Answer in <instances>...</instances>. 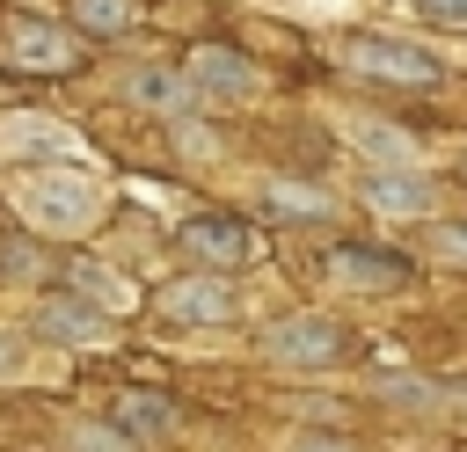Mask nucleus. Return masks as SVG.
Listing matches in <instances>:
<instances>
[{
    "label": "nucleus",
    "mask_w": 467,
    "mask_h": 452,
    "mask_svg": "<svg viewBox=\"0 0 467 452\" xmlns=\"http://www.w3.org/2000/svg\"><path fill=\"white\" fill-rule=\"evenodd\" d=\"M73 299H88L95 313H124L131 306V277L109 262H73Z\"/></svg>",
    "instance_id": "nucleus-14"
},
{
    "label": "nucleus",
    "mask_w": 467,
    "mask_h": 452,
    "mask_svg": "<svg viewBox=\"0 0 467 452\" xmlns=\"http://www.w3.org/2000/svg\"><path fill=\"white\" fill-rule=\"evenodd\" d=\"M460 408H467V386H460Z\"/></svg>",
    "instance_id": "nucleus-24"
},
{
    "label": "nucleus",
    "mask_w": 467,
    "mask_h": 452,
    "mask_svg": "<svg viewBox=\"0 0 467 452\" xmlns=\"http://www.w3.org/2000/svg\"><path fill=\"white\" fill-rule=\"evenodd\" d=\"M343 146H358L372 168H416L423 153H416V139L409 131H394L387 117H343Z\"/></svg>",
    "instance_id": "nucleus-12"
},
{
    "label": "nucleus",
    "mask_w": 467,
    "mask_h": 452,
    "mask_svg": "<svg viewBox=\"0 0 467 452\" xmlns=\"http://www.w3.org/2000/svg\"><path fill=\"white\" fill-rule=\"evenodd\" d=\"M124 102H131V109H153V117H168V124L197 109V95H190L182 66H161V58H146V66H131V73H124Z\"/></svg>",
    "instance_id": "nucleus-10"
},
{
    "label": "nucleus",
    "mask_w": 467,
    "mask_h": 452,
    "mask_svg": "<svg viewBox=\"0 0 467 452\" xmlns=\"http://www.w3.org/2000/svg\"><path fill=\"white\" fill-rule=\"evenodd\" d=\"M336 58L358 66V73H372V80H401V87H431L438 80V51H423L409 36H387V29H350L336 44Z\"/></svg>",
    "instance_id": "nucleus-3"
},
{
    "label": "nucleus",
    "mask_w": 467,
    "mask_h": 452,
    "mask_svg": "<svg viewBox=\"0 0 467 452\" xmlns=\"http://www.w3.org/2000/svg\"><path fill=\"white\" fill-rule=\"evenodd\" d=\"M29 328H36L44 343H58V350H109V343H117V321L95 313V306L73 299V292H66V299H44Z\"/></svg>",
    "instance_id": "nucleus-8"
},
{
    "label": "nucleus",
    "mask_w": 467,
    "mask_h": 452,
    "mask_svg": "<svg viewBox=\"0 0 467 452\" xmlns=\"http://www.w3.org/2000/svg\"><path fill=\"white\" fill-rule=\"evenodd\" d=\"M423 248H431L438 262H467V219H431Z\"/></svg>",
    "instance_id": "nucleus-19"
},
{
    "label": "nucleus",
    "mask_w": 467,
    "mask_h": 452,
    "mask_svg": "<svg viewBox=\"0 0 467 452\" xmlns=\"http://www.w3.org/2000/svg\"><path fill=\"white\" fill-rule=\"evenodd\" d=\"M182 248H190V262L197 270H212V277H234L241 262H255V226H241V219H226V211H204V219H182V233H175Z\"/></svg>",
    "instance_id": "nucleus-6"
},
{
    "label": "nucleus",
    "mask_w": 467,
    "mask_h": 452,
    "mask_svg": "<svg viewBox=\"0 0 467 452\" xmlns=\"http://www.w3.org/2000/svg\"><path fill=\"white\" fill-rule=\"evenodd\" d=\"M182 80H190L197 102H219V109H234V102H248V95L263 87V73H255L241 51H226V44H197L190 66H182Z\"/></svg>",
    "instance_id": "nucleus-7"
},
{
    "label": "nucleus",
    "mask_w": 467,
    "mask_h": 452,
    "mask_svg": "<svg viewBox=\"0 0 467 452\" xmlns=\"http://www.w3.org/2000/svg\"><path fill=\"white\" fill-rule=\"evenodd\" d=\"M73 452H124V437L102 430V423H80V430H73Z\"/></svg>",
    "instance_id": "nucleus-21"
},
{
    "label": "nucleus",
    "mask_w": 467,
    "mask_h": 452,
    "mask_svg": "<svg viewBox=\"0 0 467 452\" xmlns=\"http://www.w3.org/2000/svg\"><path fill=\"white\" fill-rule=\"evenodd\" d=\"M161 313L182 321V328H234L241 321V284L234 277H212V270L168 277L161 284Z\"/></svg>",
    "instance_id": "nucleus-4"
},
{
    "label": "nucleus",
    "mask_w": 467,
    "mask_h": 452,
    "mask_svg": "<svg viewBox=\"0 0 467 452\" xmlns=\"http://www.w3.org/2000/svg\"><path fill=\"white\" fill-rule=\"evenodd\" d=\"M277 452H358V445L350 437H328V430H292Z\"/></svg>",
    "instance_id": "nucleus-20"
},
{
    "label": "nucleus",
    "mask_w": 467,
    "mask_h": 452,
    "mask_svg": "<svg viewBox=\"0 0 467 452\" xmlns=\"http://www.w3.org/2000/svg\"><path fill=\"white\" fill-rule=\"evenodd\" d=\"M15 211H22V226H36V233H51V241H73V233H88L95 219H102V182L73 160V168H29L22 182H15Z\"/></svg>",
    "instance_id": "nucleus-1"
},
{
    "label": "nucleus",
    "mask_w": 467,
    "mask_h": 452,
    "mask_svg": "<svg viewBox=\"0 0 467 452\" xmlns=\"http://www.w3.org/2000/svg\"><path fill=\"white\" fill-rule=\"evenodd\" d=\"M15 372H22V335L0 328V379H15Z\"/></svg>",
    "instance_id": "nucleus-23"
},
{
    "label": "nucleus",
    "mask_w": 467,
    "mask_h": 452,
    "mask_svg": "<svg viewBox=\"0 0 467 452\" xmlns=\"http://www.w3.org/2000/svg\"><path fill=\"white\" fill-rule=\"evenodd\" d=\"M328 277H336V284H394L401 270H394V262H379V255H358V248H336V255H328Z\"/></svg>",
    "instance_id": "nucleus-17"
},
{
    "label": "nucleus",
    "mask_w": 467,
    "mask_h": 452,
    "mask_svg": "<svg viewBox=\"0 0 467 452\" xmlns=\"http://www.w3.org/2000/svg\"><path fill=\"white\" fill-rule=\"evenodd\" d=\"M7 58H15L22 73H73V66H80V44H73L58 22L15 15V22H7Z\"/></svg>",
    "instance_id": "nucleus-9"
},
{
    "label": "nucleus",
    "mask_w": 467,
    "mask_h": 452,
    "mask_svg": "<svg viewBox=\"0 0 467 452\" xmlns=\"http://www.w3.org/2000/svg\"><path fill=\"white\" fill-rule=\"evenodd\" d=\"M263 204H270L277 219H336V197L314 190V182H299V175H270V182H263Z\"/></svg>",
    "instance_id": "nucleus-13"
},
{
    "label": "nucleus",
    "mask_w": 467,
    "mask_h": 452,
    "mask_svg": "<svg viewBox=\"0 0 467 452\" xmlns=\"http://www.w3.org/2000/svg\"><path fill=\"white\" fill-rule=\"evenodd\" d=\"M379 401H394V408H416V416H438V408H445V394H438L431 379H379Z\"/></svg>",
    "instance_id": "nucleus-18"
},
{
    "label": "nucleus",
    "mask_w": 467,
    "mask_h": 452,
    "mask_svg": "<svg viewBox=\"0 0 467 452\" xmlns=\"http://www.w3.org/2000/svg\"><path fill=\"white\" fill-rule=\"evenodd\" d=\"M358 204L379 219H438V182L423 168H365L358 175Z\"/></svg>",
    "instance_id": "nucleus-5"
},
{
    "label": "nucleus",
    "mask_w": 467,
    "mask_h": 452,
    "mask_svg": "<svg viewBox=\"0 0 467 452\" xmlns=\"http://www.w3.org/2000/svg\"><path fill=\"white\" fill-rule=\"evenodd\" d=\"M109 430H117L124 445H161V437H175V401L124 386V394L109 401Z\"/></svg>",
    "instance_id": "nucleus-11"
},
{
    "label": "nucleus",
    "mask_w": 467,
    "mask_h": 452,
    "mask_svg": "<svg viewBox=\"0 0 467 452\" xmlns=\"http://www.w3.org/2000/svg\"><path fill=\"white\" fill-rule=\"evenodd\" d=\"M66 22H73L80 36H124V29L139 22V0H73Z\"/></svg>",
    "instance_id": "nucleus-15"
},
{
    "label": "nucleus",
    "mask_w": 467,
    "mask_h": 452,
    "mask_svg": "<svg viewBox=\"0 0 467 452\" xmlns=\"http://www.w3.org/2000/svg\"><path fill=\"white\" fill-rule=\"evenodd\" d=\"M263 365H277V372H336L343 357H350V335H343V321H328V313H285V321H270L263 328Z\"/></svg>",
    "instance_id": "nucleus-2"
},
{
    "label": "nucleus",
    "mask_w": 467,
    "mask_h": 452,
    "mask_svg": "<svg viewBox=\"0 0 467 452\" xmlns=\"http://www.w3.org/2000/svg\"><path fill=\"white\" fill-rule=\"evenodd\" d=\"M22 146H44V153H80L73 131H58V117H15L0 131V153H22Z\"/></svg>",
    "instance_id": "nucleus-16"
},
{
    "label": "nucleus",
    "mask_w": 467,
    "mask_h": 452,
    "mask_svg": "<svg viewBox=\"0 0 467 452\" xmlns=\"http://www.w3.org/2000/svg\"><path fill=\"white\" fill-rule=\"evenodd\" d=\"M416 15H431V22H452V29H467V0H416Z\"/></svg>",
    "instance_id": "nucleus-22"
}]
</instances>
